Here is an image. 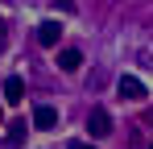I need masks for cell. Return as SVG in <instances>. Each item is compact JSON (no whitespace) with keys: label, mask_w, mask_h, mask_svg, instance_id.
<instances>
[{"label":"cell","mask_w":153,"mask_h":149,"mask_svg":"<svg viewBox=\"0 0 153 149\" xmlns=\"http://www.w3.org/2000/svg\"><path fill=\"white\" fill-rule=\"evenodd\" d=\"M87 128H91V137H112V116H108V108H91V116H87Z\"/></svg>","instance_id":"1"},{"label":"cell","mask_w":153,"mask_h":149,"mask_svg":"<svg viewBox=\"0 0 153 149\" xmlns=\"http://www.w3.org/2000/svg\"><path fill=\"white\" fill-rule=\"evenodd\" d=\"M58 124V108L54 104H37L33 108V128H54Z\"/></svg>","instance_id":"2"},{"label":"cell","mask_w":153,"mask_h":149,"mask_svg":"<svg viewBox=\"0 0 153 149\" xmlns=\"http://www.w3.org/2000/svg\"><path fill=\"white\" fill-rule=\"evenodd\" d=\"M120 95L124 99H145V83L137 74H120Z\"/></svg>","instance_id":"3"},{"label":"cell","mask_w":153,"mask_h":149,"mask_svg":"<svg viewBox=\"0 0 153 149\" xmlns=\"http://www.w3.org/2000/svg\"><path fill=\"white\" fill-rule=\"evenodd\" d=\"M58 37H62V25L58 21H42L37 25V42L42 46H58Z\"/></svg>","instance_id":"4"},{"label":"cell","mask_w":153,"mask_h":149,"mask_svg":"<svg viewBox=\"0 0 153 149\" xmlns=\"http://www.w3.org/2000/svg\"><path fill=\"white\" fill-rule=\"evenodd\" d=\"M58 66H62L66 74H75L79 66H83V54H79V50H71V46H66V50H58Z\"/></svg>","instance_id":"5"},{"label":"cell","mask_w":153,"mask_h":149,"mask_svg":"<svg viewBox=\"0 0 153 149\" xmlns=\"http://www.w3.org/2000/svg\"><path fill=\"white\" fill-rule=\"evenodd\" d=\"M4 99H8V104H21V99H25V83H21L17 74H8V83H4Z\"/></svg>","instance_id":"6"},{"label":"cell","mask_w":153,"mask_h":149,"mask_svg":"<svg viewBox=\"0 0 153 149\" xmlns=\"http://www.w3.org/2000/svg\"><path fill=\"white\" fill-rule=\"evenodd\" d=\"M21 137H25V120H13L8 124V145H21Z\"/></svg>","instance_id":"7"},{"label":"cell","mask_w":153,"mask_h":149,"mask_svg":"<svg viewBox=\"0 0 153 149\" xmlns=\"http://www.w3.org/2000/svg\"><path fill=\"white\" fill-rule=\"evenodd\" d=\"M66 149H95V145H91V141H71Z\"/></svg>","instance_id":"8"},{"label":"cell","mask_w":153,"mask_h":149,"mask_svg":"<svg viewBox=\"0 0 153 149\" xmlns=\"http://www.w3.org/2000/svg\"><path fill=\"white\" fill-rule=\"evenodd\" d=\"M149 124H153V116H149Z\"/></svg>","instance_id":"9"},{"label":"cell","mask_w":153,"mask_h":149,"mask_svg":"<svg viewBox=\"0 0 153 149\" xmlns=\"http://www.w3.org/2000/svg\"><path fill=\"white\" fill-rule=\"evenodd\" d=\"M0 25H4V21H0Z\"/></svg>","instance_id":"10"}]
</instances>
